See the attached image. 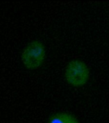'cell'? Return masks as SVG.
<instances>
[{
  "instance_id": "2",
  "label": "cell",
  "mask_w": 109,
  "mask_h": 123,
  "mask_svg": "<svg viewBox=\"0 0 109 123\" xmlns=\"http://www.w3.org/2000/svg\"><path fill=\"white\" fill-rule=\"evenodd\" d=\"M64 77L66 82L74 87L84 86L90 78V70L84 61L73 59L65 68Z\"/></svg>"
},
{
  "instance_id": "3",
  "label": "cell",
  "mask_w": 109,
  "mask_h": 123,
  "mask_svg": "<svg viewBox=\"0 0 109 123\" xmlns=\"http://www.w3.org/2000/svg\"><path fill=\"white\" fill-rule=\"evenodd\" d=\"M47 123H80L76 116L68 112H57L48 119Z\"/></svg>"
},
{
  "instance_id": "1",
  "label": "cell",
  "mask_w": 109,
  "mask_h": 123,
  "mask_svg": "<svg viewBox=\"0 0 109 123\" xmlns=\"http://www.w3.org/2000/svg\"><path fill=\"white\" fill-rule=\"evenodd\" d=\"M46 56L45 45L39 40L28 43L22 50L21 59L22 65L29 70H35L43 64Z\"/></svg>"
}]
</instances>
